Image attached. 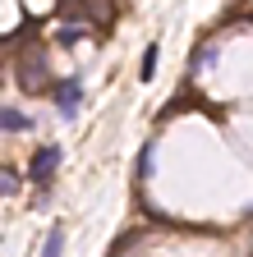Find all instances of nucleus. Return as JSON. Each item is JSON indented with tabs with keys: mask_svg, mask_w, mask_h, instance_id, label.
Masks as SVG:
<instances>
[{
	"mask_svg": "<svg viewBox=\"0 0 253 257\" xmlns=\"http://www.w3.org/2000/svg\"><path fill=\"white\" fill-rule=\"evenodd\" d=\"M78 37H83V32H78V28H65V32H60V46H74Z\"/></svg>",
	"mask_w": 253,
	"mask_h": 257,
	"instance_id": "obj_6",
	"label": "nucleus"
},
{
	"mask_svg": "<svg viewBox=\"0 0 253 257\" xmlns=\"http://www.w3.org/2000/svg\"><path fill=\"white\" fill-rule=\"evenodd\" d=\"M28 124H33L28 115H19L14 106H5V128H10V134H14V128H28Z\"/></svg>",
	"mask_w": 253,
	"mask_h": 257,
	"instance_id": "obj_5",
	"label": "nucleus"
},
{
	"mask_svg": "<svg viewBox=\"0 0 253 257\" xmlns=\"http://www.w3.org/2000/svg\"><path fill=\"white\" fill-rule=\"evenodd\" d=\"M51 92H55V106L65 110V115H74V110H78V96H83V83H78V78H60Z\"/></svg>",
	"mask_w": 253,
	"mask_h": 257,
	"instance_id": "obj_2",
	"label": "nucleus"
},
{
	"mask_svg": "<svg viewBox=\"0 0 253 257\" xmlns=\"http://www.w3.org/2000/svg\"><path fill=\"white\" fill-rule=\"evenodd\" d=\"M138 78H143V83H147V78H156V46H147V51H143V74H138Z\"/></svg>",
	"mask_w": 253,
	"mask_h": 257,
	"instance_id": "obj_4",
	"label": "nucleus"
},
{
	"mask_svg": "<svg viewBox=\"0 0 253 257\" xmlns=\"http://www.w3.org/2000/svg\"><path fill=\"white\" fill-rule=\"evenodd\" d=\"M60 166V147H37V156L28 161V175H33V184H46Z\"/></svg>",
	"mask_w": 253,
	"mask_h": 257,
	"instance_id": "obj_1",
	"label": "nucleus"
},
{
	"mask_svg": "<svg viewBox=\"0 0 253 257\" xmlns=\"http://www.w3.org/2000/svg\"><path fill=\"white\" fill-rule=\"evenodd\" d=\"M0 188H5V198H10V193L19 188V179H14V170H5V179H0Z\"/></svg>",
	"mask_w": 253,
	"mask_h": 257,
	"instance_id": "obj_7",
	"label": "nucleus"
},
{
	"mask_svg": "<svg viewBox=\"0 0 253 257\" xmlns=\"http://www.w3.org/2000/svg\"><path fill=\"white\" fill-rule=\"evenodd\" d=\"M60 248H65V230L55 225V230L46 234V243H42V257H60Z\"/></svg>",
	"mask_w": 253,
	"mask_h": 257,
	"instance_id": "obj_3",
	"label": "nucleus"
}]
</instances>
